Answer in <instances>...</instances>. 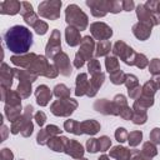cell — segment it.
I'll return each instance as SVG.
<instances>
[{"label":"cell","instance_id":"cell-1","mask_svg":"<svg viewBox=\"0 0 160 160\" xmlns=\"http://www.w3.org/2000/svg\"><path fill=\"white\" fill-rule=\"evenodd\" d=\"M4 40L11 52L24 55L32 45V34L28 28L15 25L5 32Z\"/></svg>","mask_w":160,"mask_h":160},{"label":"cell","instance_id":"cell-2","mask_svg":"<svg viewBox=\"0 0 160 160\" xmlns=\"http://www.w3.org/2000/svg\"><path fill=\"white\" fill-rule=\"evenodd\" d=\"M65 19H66V22L69 24V26H74L80 31L85 30L88 28V16H86V14L84 11H81V9L75 4H71L66 8Z\"/></svg>","mask_w":160,"mask_h":160},{"label":"cell","instance_id":"cell-3","mask_svg":"<svg viewBox=\"0 0 160 160\" xmlns=\"http://www.w3.org/2000/svg\"><path fill=\"white\" fill-rule=\"evenodd\" d=\"M86 5L91 9V14L96 18H101L105 16L108 11L110 12H119L122 10L121 6V1H86Z\"/></svg>","mask_w":160,"mask_h":160},{"label":"cell","instance_id":"cell-4","mask_svg":"<svg viewBox=\"0 0 160 160\" xmlns=\"http://www.w3.org/2000/svg\"><path fill=\"white\" fill-rule=\"evenodd\" d=\"M78 108V102L69 98V99H59V100H55L51 106H50V110L54 115L56 116H69L74 112V110Z\"/></svg>","mask_w":160,"mask_h":160},{"label":"cell","instance_id":"cell-5","mask_svg":"<svg viewBox=\"0 0 160 160\" xmlns=\"http://www.w3.org/2000/svg\"><path fill=\"white\" fill-rule=\"evenodd\" d=\"M60 8L61 1H42L39 5V15L49 20H56L60 16Z\"/></svg>","mask_w":160,"mask_h":160},{"label":"cell","instance_id":"cell-6","mask_svg":"<svg viewBox=\"0 0 160 160\" xmlns=\"http://www.w3.org/2000/svg\"><path fill=\"white\" fill-rule=\"evenodd\" d=\"M112 52L119 56L125 64L128 65H134V61H135V56H136V52L130 48L128 46L124 41H116L114 48H112Z\"/></svg>","mask_w":160,"mask_h":160},{"label":"cell","instance_id":"cell-7","mask_svg":"<svg viewBox=\"0 0 160 160\" xmlns=\"http://www.w3.org/2000/svg\"><path fill=\"white\" fill-rule=\"evenodd\" d=\"M59 52H61V41H60V31L52 30L48 45L45 48V54L48 59H54Z\"/></svg>","mask_w":160,"mask_h":160},{"label":"cell","instance_id":"cell-8","mask_svg":"<svg viewBox=\"0 0 160 160\" xmlns=\"http://www.w3.org/2000/svg\"><path fill=\"white\" fill-rule=\"evenodd\" d=\"M90 31H91V35L94 39L99 40V41H104V40H108L111 38L112 35V30L109 25H106L105 22H100V21H96V22H92L90 25Z\"/></svg>","mask_w":160,"mask_h":160},{"label":"cell","instance_id":"cell-9","mask_svg":"<svg viewBox=\"0 0 160 160\" xmlns=\"http://www.w3.org/2000/svg\"><path fill=\"white\" fill-rule=\"evenodd\" d=\"M136 15H138L139 22H142V24H145V25H148L150 28L151 26H155V25H158L160 22L159 19L151 11H149L145 8V5H142V4L138 5V8H136Z\"/></svg>","mask_w":160,"mask_h":160},{"label":"cell","instance_id":"cell-10","mask_svg":"<svg viewBox=\"0 0 160 160\" xmlns=\"http://www.w3.org/2000/svg\"><path fill=\"white\" fill-rule=\"evenodd\" d=\"M54 65L56 66V69L59 70L60 74H62L64 76H69L71 74V65H70V60L68 58V55L65 52H59L55 58H54Z\"/></svg>","mask_w":160,"mask_h":160},{"label":"cell","instance_id":"cell-11","mask_svg":"<svg viewBox=\"0 0 160 160\" xmlns=\"http://www.w3.org/2000/svg\"><path fill=\"white\" fill-rule=\"evenodd\" d=\"M94 50H95V42H94L92 38L85 36V38H82L81 44H80V50L76 54H79L86 61V60H91L92 59Z\"/></svg>","mask_w":160,"mask_h":160},{"label":"cell","instance_id":"cell-12","mask_svg":"<svg viewBox=\"0 0 160 160\" xmlns=\"http://www.w3.org/2000/svg\"><path fill=\"white\" fill-rule=\"evenodd\" d=\"M94 109L101 114H105V115H119V109L116 106V104L114 101H109L106 99H102V100H98L95 104H94Z\"/></svg>","mask_w":160,"mask_h":160},{"label":"cell","instance_id":"cell-13","mask_svg":"<svg viewBox=\"0 0 160 160\" xmlns=\"http://www.w3.org/2000/svg\"><path fill=\"white\" fill-rule=\"evenodd\" d=\"M20 14L22 15V18H24V20L26 21V24H29V25L32 26V28H34V25L39 21L38 15H36V14L34 12V10H32V5H31L30 2H28V1L21 2Z\"/></svg>","mask_w":160,"mask_h":160},{"label":"cell","instance_id":"cell-14","mask_svg":"<svg viewBox=\"0 0 160 160\" xmlns=\"http://www.w3.org/2000/svg\"><path fill=\"white\" fill-rule=\"evenodd\" d=\"M35 96H36V102L40 106H46L52 98V92L46 85H39L35 90Z\"/></svg>","mask_w":160,"mask_h":160},{"label":"cell","instance_id":"cell-15","mask_svg":"<svg viewBox=\"0 0 160 160\" xmlns=\"http://www.w3.org/2000/svg\"><path fill=\"white\" fill-rule=\"evenodd\" d=\"M65 152L74 159H81L84 155V148L76 140H68L65 146Z\"/></svg>","mask_w":160,"mask_h":160},{"label":"cell","instance_id":"cell-16","mask_svg":"<svg viewBox=\"0 0 160 160\" xmlns=\"http://www.w3.org/2000/svg\"><path fill=\"white\" fill-rule=\"evenodd\" d=\"M104 80H105V75L102 72H99L96 75H92L91 76V80H89V90H88V94L86 95L90 96V98L95 96L96 92H98V90L102 85Z\"/></svg>","mask_w":160,"mask_h":160},{"label":"cell","instance_id":"cell-17","mask_svg":"<svg viewBox=\"0 0 160 160\" xmlns=\"http://www.w3.org/2000/svg\"><path fill=\"white\" fill-rule=\"evenodd\" d=\"M38 55H35L34 52L31 54H24V55H19V56H11V62L16 66L20 68H30V65L34 62V60L36 59Z\"/></svg>","mask_w":160,"mask_h":160},{"label":"cell","instance_id":"cell-18","mask_svg":"<svg viewBox=\"0 0 160 160\" xmlns=\"http://www.w3.org/2000/svg\"><path fill=\"white\" fill-rule=\"evenodd\" d=\"M21 10V2L15 1V0H8L0 2V12L1 14H9V15H15Z\"/></svg>","mask_w":160,"mask_h":160},{"label":"cell","instance_id":"cell-19","mask_svg":"<svg viewBox=\"0 0 160 160\" xmlns=\"http://www.w3.org/2000/svg\"><path fill=\"white\" fill-rule=\"evenodd\" d=\"M65 38L66 42L70 46H76L81 44V36H80V30H78L74 26H68L65 30Z\"/></svg>","mask_w":160,"mask_h":160},{"label":"cell","instance_id":"cell-20","mask_svg":"<svg viewBox=\"0 0 160 160\" xmlns=\"http://www.w3.org/2000/svg\"><path fill=\"white\" fill-rule=\"evenodd\" d=\"M89 90V80L86 74H79L76 76V88H75V95L76 96H82L86 95Z\"/></svg>","mask_w":160,"mask_h":160},{"label":"cell","instance_id":"cell-21","mask_svg":"<svg viewBox=\"0 0 160 160\" xmlns=\"http://www.w3.org/2000/svg\"><path fill=\"white\" fill-rule=\"evenodd\" d=\"M132 110H134V116H132V122L139 125V124H145L146 122V119H148V115H146V108H144L142 105H140L138 101L134 102V106H132Z\"/></svg>","mask_w":160,"mask_h":160},{"label":"cell","instance_id":"cell-22","mask_svg":"<svg viewBox=\"0 0 160 160\" xmlns=\"http://www.w3.org/2000/svg\"><path fill=\"white\" fill-rule=\"evenodd\" d=\"M132 32L139 40H146L151 34V28L142 22H138L132 26Z\"/></svg>","mask_w":160,"mask_h":160},{"label":"cell","instance_id":"cell-23","mask_svg":"<svg viewBox=\"0 0 160 160\" xmlns=\"http://www.w3.org/2000/svg\"><path fill=\"white\" fill-rule=\"evenodd\" d=\"M110 156L116 160H130L131 159V150L124 146H114L110 150Z\"/></svg>","mask_w":160,"mask_h":160},{"label":"cell","instance_id":"cell-24","mask_svg":"<svg viewBox=\"0 0 160 160\" xmlns=\"http://www.w3.org/2000/svg\"><path fill=\"white\" fill-rule=\"evenodd\" d=\"M68 138L65 136H54L49 140V142L46 144L51 150L54 151H65V146H66V142H68Z\"/></svg>","mask_w":160,"mask_h":160},{"label":"cell","instance_id":"cell-25","mask_svg":"<svg viewBox=\"0 0 160 160\" xmlns=\"http://www.w3.org/2000/svg\"><path fill=\"white\" fill-rule=\"evenodd\" d=\"M12 78H14V71L12 69H9L6 64H2L1 66V85L2 88H10L12 84Z\"/></svg>","mask_w":160,"mask_h":160},{"label":"cell","instance_id":"cell-26","mask_svg":"<svg viewBox=\"0 0 160 160\" xmlns=\"http://www.w3.org/2000/svg\"><path fill=\"white\" fill-rule=\"evenodd\" d=\"M100 130V124L95 120H85L81 122V131L82 134L95 135Z\"/></svg>","mask_w":160,"mask_h":160},{"label":"cell","instance_id":"cell-27","mask_svg":"<svg viewBox=\"0 0 160 160\" xmlns=\"http://www.w3.org/2000/svg\"><path fill=\"white\" fill-rule=\"evenodd\" d=\"M64 129L68 131V132H72L75 135H81L82 131H81V122L79 121H75V120H66L64 122Z\"/></svg>","mask_w":160,"mask_h":160},{"label":"cell","instance_id":"cell-28","mask_svg":"<svg viewBox=\"0 0 160 160\" xmlns=\"http://www.w3.org/2000/svg\"><path fill=\"white\" fill-rule=\"evenodd\" d=\"M5 115L8 116L9 121H15L21 115V105L20 106H9L5 105Z\"/></svg>","mask_w":160,"mask_h":160},{"label":"cell","instance_id":"cell-29","mask_svg":"<svg viewBox=\"0 0 160 160\" xmlns=\"http://www.w3.org/2000/svg\"><path fill=\"white\" fill-rule=\"evenodd\" d=\"M111 50V44L109 40H104V41H99L96 50H95V55L96 56H106Z\"/></svg>","mask_w":160,"mask_h":160},{"label":"cell","instance_id":"cell-30","mask_svg":"<svg viewBox=\"0 0 160 160\" xmlns=\"http://www.w3.org/2000/svg\"><path fill=\"white\" fill-rule=\"evenodd\" d=\"M20 100H21V96L19 95L18 91H8V98L5 99V102L6 105L9 106H20Z\"/></svg>","mask_w":160,"mask_h":160},{"label":"cell","instance_id":"cell-31","mask_svg":"<svg viewBox=\"0 0 160 160\" xmlns=\"http://www.w3.org/2000/svg\"><path fill=\"white\" fill-rule=\"evenodd\" d=\"M54 95L59 99H69L70 98V89L64 84H59L54 88Z\"/></svg>","mask_w":160,"mask_h":160},{"label":"cell","instance_id":"cell-32","mask_svg":"<svg viewBox=\"0 0 160 160\" xmlns=\"http://www.w3.org/2000/svg\"><path fill=\"white\" fill-rule=\"evenodd\" d=\"M105 66H106V70L109 74L111 72H115L119 69V61L115 56H106V60H105Z\"/></svg>","mask_w":160,"mask_h":160},{"label":"cell","instance_id":"cell-33","mask_svg":"<svg viewBox=\"0 0 160 160\" xmlns=\"http://www.w3.org/2000/svg\"><path fill=\"white\" fill-rule=\"evenodd\" d=\"M156 90H158L156 85L154 84L152 80H150V81H148V82L141 88V95L148 96V98H154V94H155Z\"/></svg>","mask_w":160,"mask_h":160},{"label":"cell","instance_id":"cell-34","mask_svg":"<svg viewBox=\"0 0 160 160\" xmlns=\"http://www.w3.org/2000/svg\"><path fill=\"white\" fill-rule=\"evenodd\" d=\"M142 139V132L140 130H135V131H131L129 135H128V141H129V145L130 146H138L140 144Z\"/></svg>","mask_w":160,"mask_h":160},{"label":"cell","instance_id":"cell-35","mask_svg":"<svg viewBox=\"0 0 160 160\" xmlns=\"http://www.w3.org/2000/svg\"><path fill=\"white\" fill-rule=\"evenodd\" d=\"M110 80L112 84L115 85H120V84H124L125 80H126V74L121 70H118L115 72H111L110 74Z\"/></svg>","mask_w":160,"mask_h":160},{"label":"cell","instance_id":"cell-36","mask_svg":"<svg viewBox=\"0 0 160 160\" xmlns=\"http://www.w3.org/2000/svg\"><path fill=\"white\" fill-rule=\"evenodd\" d=\"M141 152H144V154H145L146 156H149V158H154V156L158 154V150H156V146H155L154 142L146 141V142H144V145H142Z\"/></svg>","mask_w":160,"mask_h":160},{"label":"cell","instance_id":"cell-37","mask_svg":"<svg viewBox=\"0 0 160 160\" xmlns=\"http://www.w3.org/2000/svg\"><path fill=\"white\" fill-rule=\"evenodd\" d=\"M18 92L21 98H28L31 94V84L26 81H20L18 86Z\"/></svg>","mask_w":160,"mask_h":160},{"label":"cell","instance_id":"cell-38","mask_svg":"<svg viewBox=\"0 0 160 160\" xmlns=\"http://www.w3.org/2000/svg\"><path fill=\"white\" fill-rule=\"evenodd\" d=\"M144 5H145V8H146L149 11H151V12L159 19V21H160V1H148V2H145Z\"/></svg>","mask_w":160,"mask_h":160},{"label":"cell","instance_id":"cell-39","mask_svg":"<svg viewBox=\"0 0 160 160\" xmlns=\"http://www.w3.org/2000/svg\"><path fill=\"white\" fill-rule=\"evenodd\" d=\"M88 69H89V72L91 74V76L92 75H96V74H99V72H101L100 70H101V66H100V62L96 60V59H91V60H89V64H88Z\"/></svg>","mask_w":160,"mask_h":160},{"label":"cell","instance_id":"cell-40","mask_svg":"<svg viewBox=\"0 0 160 160\" xmlns=\"http://www.w3.org/2000/svg\"><path fill=\"white\" fill-rule=\"evenodd\" d=\"M148 64H149V61H148V59H146V56H145L144 54H136L134 65H136V66L140 68V69H144V68L148 66Z\"/></svg>","mask_w":160,"mask_h":160},{"label":"cell","instance_id":"cell-41","mask_svg":"<svg viewBox=\"0 0 160 160\" xmlns=\"http://www.w3.org/2000/svg\"><path fill=\"white\" fill-rule=\"evenodd\" d=\"M124 84L126 85L128 90H130V89H134V88L139 86V81H138V78H136L135 75H132V74H129V75H126V80H125V82H124Z\"/></svg>","mask_w":160,"mask_h":160},{"label":"cell","instance_id":"cell-42","mask_svg":"<svg viewBox=\"0 0 160 160\" xmlns=\"http://www.w3.org/2000/svg\"><path fill=\"white\" fill-rule=\"evenodd\" d=\"M98 144H99V150L100 151H106L111 145V140H110V138L104 135L100 139H98Z\"/></svg>","mask_w":160,"mask_h":160},{"label":"cell","instance_id":"cell-43","mask_svg":"<svg viewBox=\"0 0 160 160\" xmlns=\"http://www.w3.org/2000/svg\"><path fill=\"white\" fill-rule=\"evenodd\" d=\"M149 71L155 76L160 75V59H152L149 64Z\"/></svg>","mask_w":160,"mask_h":160},{"label":"cell","instance_id":"cell-44","mask_svg":"<svg viewBox=\"0 0 160 160\" xmlns=\"http://www.w3.org/2000/svg\"><path fill=\"white\" fill-rule=\"evenodd\" d=\"M86 150L89 152H96L99 151V144H98V139H94V138H90L88 141H86Z\"/></svg>","mask_w":160,"mask_h":160},{"label":"cell","instance_id":"cell-45","mask_svg":"<svg viewBox=\"0 0 160 160\" xmlns=\"http://www.w3.org/2000/svg\"><path fill=\"white\" fill-rule=\"evenodd\" d=\"M128 131L124 129V128H118L116 131H115V139L119 141V142H124L128 140Z\"/></svg>","mask_w":160,"mask_h":160},{"label":"cell","instance_id":"cell-46","mask_svg":"<svg viewBox=\"0 0 160 160\" xmlns=\"http://www.w3.org/2000/svg\"><path fill=\"white\" fill-rule=\"evenodd\" d=\"M34 30L36 31V34L39 35H44L46 31H48V24L42 20H39L35 25H34Z\"/></svg>","mask_w":160,"mask_h":160},{"label":"cell","instance_id":"cell-47","mask_svg":"<svg viewBox=\"0 0 160 160\" xmlns=\"http://www.w3.org/2000/svg\"><path fill=\"white\" fill-rule=\"evenodd\" d=\"M45 131H46V134L49 135L50 139L54 138V136H58L59 134H61V130H60L56 125H48V126L45 128Z\"/></svg>","mask_w":160,"mask_h":160},{"label":"cell","instance_id":"cell-48","mask_svg":"<svg viewBox=\"0 0 160 160\" xmlns=\"http://www.w3.org/2000/svg\"><path fill=\"white\" fill-rule=\"evenodd\" d=\"M34 119H35L36 124L41 128V126L45 124V121H46V115H45V112H44V111H38V112H35Z\"/></svg>","mask_w":160,"mask_h":160},{"label":"cell","instance_id":"cell-49","mask_svg":"<svg viewBox=\"0 0 160 160\" xmlns=\"http://www.w3.org/2000/svg\"><path fill=\"white\" fill-rule=\"evenodd\" d=\"M150 141L154 144H160V129L155 128L150 132Z\"/></svg>","mask_w":160,"mask_h":160},{"label":"cell","instance_id":"cell-50","mask_svg":"<svg viewBox=\"0 0 160 160\" xmlns=\"http://www.w3.org/2000/svg\"><path fill=\"white\" fill-rule=\"evenodd\" d=\"M131 155H132L131 160H151V158L146 156L144 152H141L139 150H132L131 151Z\"/></svg>","mask_w":160,"mask_h":160},{"label":"cell","instance_id":"cell-51","mask_svg":"<svg viewBox=\"0 0 160 160\" xmlns=\"http://www.w3.org/2000/svg\"><path fill=\"white\" fill-rule=\"evenodd\" d=\"M140 95H141V88H140V86H136V88L129 90V96H130L131 99H136V100H138V99L140 98Z\"/></svg>","mask_w":160,"mask_h":160},{"label":"cell","instance_id":"cell-52","mask_svg":"<svg viewBox=\"0 0 160 160\" xmlns=\"http://www.w3.org/2000/svg\"><path fill=\"white\" fill-rule=\"evenodd\" d=\"M12 158H14V154L8 148L1 150V160H12Z\"/></svg>","mask_w":160,"mask_h":160},{"label":"cell","instance_id":"cell-53","mask_svg":"<svg viewBox=\"0 0 160 160\" xmlns=\"http://www.w3.org/2000/svg\"><path fill=\"white\" fill-rule=\"evenodd\" d=\"M121 6H122V10L125 11H130L134 9V1L132 0H125V1H121Z\"/></svg>","mask_w":160,"mask_h":160},{"label":"cell","instance_id":"cell-54","mask_svg":"<svg viewBox=\"0 0 160 160\" xmlns=\"http://www.w3.org/2000/svg\"><path fill=\"white\" fill-rule=\"evenodd\" d=\"M152 81H154V84L156 85V88L159 89V88H160V75H155V76L152 78Z\"/></svg>","mask_w":160,"mask_h":160},{"label":"cell","instance_id":"cell-55","mask_svg":"<svg viewBox=\"0 0 160 160\" xmlns=\"http://www.w3.org/2000/svg\"><path fill=\"white\" fill-rule=\"evenodd\" d=\"M98 160H110V158H109L108 155H101V156H100Z\"/></svg>","mask_w":160,"mask_h":160},{"label":"cell","instance_id":"cell-56","mask_svg":"<svg viewBox=\"0 0 160 160\" xmlns=\"http://www.w3.org/2000/svg\"><path fill=\"white\" fill-rule=\"evenodd\" d=\"M79 160H88V159H85V158H81V159H79Z\"/></svg>","mask_w":160,"mask_h":160},{"label":"cell","instance_id":"cell-57","mask_svg":"<svg viewBox=\"0 0 160 160\" xmlns=\"http://www.w3.org/2000/svg\"><path fill=\"white\" fill-rule=\"evenodd\" d=\"M20 160H22V159H20Z\"/></svg>","mask_w":160,"mask_h":160}]
</instances>
